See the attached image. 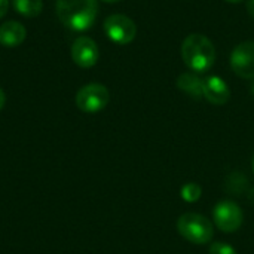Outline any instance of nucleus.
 Returning <instances> with one entry per match:
<instances>
[{"label": "nucleus", "mask_w": 254, "mask_h": 254, "mask_svg": "<svg viewBox=\"0 0 254 254\" xmlns=\"http://www.w3.org/2000/svg\"><path fill=\"white\" fill-rule=\"evenodd\" d=\"M97 13V0H57V15L60 21L73 31L91 28Z\"/></svg>", "instance_id": "nucleus-1"}, {"label": "nucleus", "mask_w": 254, "mask_h": 254, "mask_svg": "<svg viewBox=\"0 0 254 254\" xmlns=\"http://www.w3.org/2000/svg\"><path fill=\"white\" fill-rule=\"evenodd\" d=\"M182 58L195 73H205L216 61V48L207 36L192 33L182 43Z\"/></svg>", "instance_id": "nucleus-2"}, {"label": "nucleus", "mask_w": 254, "mask_h": 254, "mask_svg": "<svg viewBox=\"0 0 254 254\" xmlns=\"http://www.w3.org/2000/svg\"><path fill=\"white\" fill-rule=\"evenodd\" d=\"M177 231L186 241L196 246L208 244L214 237L213 223L198 213H186L180 216L177 220Z\"/></svg>", "instance_id": "nucleus-3"}, {"label": "nucleus", "mask_w": 254, "mask_h": 254, "mask_svg": "<svg viewBox=\"0 0 254 254\" xmlns=\"http://www.w3.org/2000/svg\"><path fill=\"white\" fill-rule=\"evenodd\" d=\"M110 101L109 89L101 83H89L80 88L76 94V106L85 113H97Z\"/></svg>", "instance_id": "nucleus-4"}, {"label": "nucleus", "mask_w": 254, "mask_h": 254, "mask_svg": "<svg viewBox=\"0 0 254 254\" xmlns=\"http://www.w3.org/2000/svg\"><path fill=\"white\" fill-rule=\"evenodd\" d=\"M104 33L107 37L118 45H128L137 36L135 22L122 13H113L104 21Z\"/></svg>", "instance_id": "nucleus-5"}, {"label": "nucleus", "mask_w": 254, "mask_h": 254, "mask_svg": "<svg viewBox=\"0 0 254 254\" xmlns=\"http://www.w3.org/2000/svg\"><path fill=\"white\" fill-rule=\"evenodd\" d=\"M213 219H214V225L220 231L229 234L241 228L244 214L237 202L226 199V201H220L216 204L213 210Z\"/></svg>", "instance_id": "nucleus-6"}, {"label": "nucleus", "mask_w": 254, "mask_h": 254, "mask_svg": "<svg viewBox=\"0 0 254 254\" xmlns=\"http://www.w3.org/2000/svg\"><path fill=\"white\" fill-rule=\"evenodd\" d=\"M231 67L240 77L254 79V42H243L234 48Z\"/></svg>", "instance_id": "nucleus-7"}, {"label": "nucleus", "mask_w": 254, "mask_h": 254, "mask_svg": "<svg viewBox=\"0 0 254 254\" xmlns=\"http://www.w3.org/2000/svg\"><path fill=\"white\" fill-rule=\"evenodd\" d=\"M70 54H71V60L74 61V64L82 68H89L95 65L100 58V51H98L97 43L88 36L77 37L71 45Z\"/></svg>", "instance_id": "nucleus-8"}, {"label": "nucleus", "mask_w": 254, "mask_h": 254, "mask_svg": "<svg viewBox=\"0 0 254 254\" xmlns=\"http://www.w3.org/2000/svg\"><path fill=\"white\" fill-rule=\"evenodd\" d=\"M202 95L208 103L223 106L231 98V89L226 82L219 76H208L202 82Z\"/></svg>", "instance_id": "nucleus-9"}, {"label": "nucleus", "mask_w": 254, "mask_h": 254, "mask_svg": "<svg viewBox=\"0 0 254 254\" xmlns=\"http://www.w3.org/2000/svg\"><path fill=\"white\" fill-rule=\"evenodd\" d=\"M27 36L25 27L18 21H6L0 25V43L4 48L19 46Z\"/></svg>", "instance_id": "nucleus-10"}, {"label": "nucleus", "mask_w": 254, "mask_h": 254, "mask_svg": "<svg viewBox=\"0 0 254 254\" xmlns=\"http://www.w3.org/2000/svg\"><path fill=\"white\" fill-rule=\"evenodd\" d=\"M202 82H204V79H201L195 73H182L177 79V86L180 91H183L189 97L199 100L204 97L202 95Z\"/></svg>", "instance_id": "nucleus-11"}, {"label": "nucleus", "mask_w": 254, "mask_h": 254, "mask_svg": "<svg viewBox=\"0 0 254 254\" xmlns=\"http://www.w3.org/2000/svg\"><path fill=\"white\" fill-rule=\"evenodd\" d=\"M12 6L19 15L25 18H34L40 15L43 9V1L42 0H12Z\"/></svg>", "instance_id": "nucleus-12"}, {"label": "nucleus", "mask_w": 254, "mask_h": 254, "mask_svg": "<svg viewBox=\"0 0 254 254\" xmlns=\"http://www.w3.org/2000/svg\"><path fill=\"white\" fill-rule=\"evenodd\" d=\"M180 195L186 202H196L202 195V188L198 183H186L180 189Z\"/></svg>", "instance_id": "nucleus-13"}, {"label": "nucleus", "mask_w": 254, "mask_h": 254, "mask_svg": "<svg viewBox=\"0 0 254 254\" xmlns=\"http://www.w3.org/2000/svg\"><path fill=\"white\" fill-rule=\"evenodd\" d=\"M210 254H237V250L226 243H213L210 246Z\"/></svg>", "instance_id": "nucleus-14"}, {"label": "nucleus", "mask_w": 254, "mask_h": 254, "mask_svg": "<svg viewBox=\"0 0 254 254\" xmlns=\"http://www.w3.org/2000/svg\"><path fill=\"white\" fill-rule=\"evenodd\" d=\"M9 9V0H0V18H3L7 13Z\"/></svg>", "instance_id": "nucleus-15"}, {"label": "nucleus", "mask_w": 254, "mask_h": 254, "mask_svg": "<svg viewBox=\"0 0 254 254\" xmlns=\"http://www.w3.org/2000/svg\"><path fill=\"white\" fill-rule=\"evenodd\" d=\"M247 10H249V13L254 18V0H249V3H247Z\"/></svg>", "instance_id": "nucleus-16"}, {"label": "nucleus", "mask_w": 254, "mask_h": 254, "mask_svg": "<svg viewBox=\"0 0 254 254\" xmlns=\"http://www.w3.org/2000/svg\"><path fill=\"white\" fill-rule=\"evenodd\" d=\"M4 103H6V95H4V91H3V89L0 88V110L3 109Z\"/></svg>", "instance_id": "nucleus-17"}, {"label": "nucleus", "mask_w": 254, "mask_h": 254, "mask_svg": "<svg viewBox=\"0 0 254 254\" xmlns=\"http://www.w3.org/2000/svg\"><path fill=\"white\" fill-rule=\"evenodd\" d=\"M226 1H229V3H240V1H243V0H226Z\"/></svg>", "instance_id": "nucleus-18"}, {"label": "nucleus", "mask_w": 254, "mask_h": 254, "mask_svg": "<svg viewBox=\"0 0 254 254\" xmlns=\"http://www.w3.org/2000/svg\"><path fill=\"white\" fill-rule=\"evenodd\" d=\"M103 1H106V3H116V1H119V0H103Z\"/></svg>", "instance_id": "nucleus-19"}, {"label": "nucleus", "mask_w": 254, "mask_h": 254, "mask_svg": "<svg viewBox=\"0 0 254 254\" xmlns=\"http://www.w3.org/2000/svg\"><path fill=\"white\" fill-rule=\"evenodd\" d=\"M252 168H253V173H254V155H253V159H252Z\"/></svg>", "instance_id": "nucleus-20"}]
</instances>
